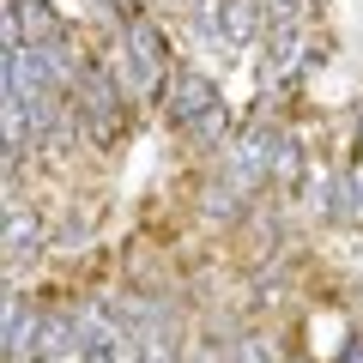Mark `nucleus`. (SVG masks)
Returning <instances> with one entry per match:
<instances>
[{"instance_id": "nucleus-1", "label": "nucleus", "mask_w": 363, "mask_h": 363, "mask_svg": "<svg viewBox=\"0 0 363 363\" xmlns=\"http://www.w3.org/2000/svg\"><path fill=\"white\" fill-rule=\"evenodd\" d=\"M169 121L176 128H194L200 116H212L218 109V85H212L206 73H194V67H182V73H169Z\"/></svg>"}, {"instance_id": "nucleus-2", "label": "nucleus", "mask_w": 363, "mask_h": 363, "mask_svg": "<svg viewBox=\"0 0 363 363\" xmlns=\"http://www.w3.org/2000/svg\"><path fill=\"white\" fill-rule=\"evenodd\" d=\"M260 25H267V6H260V0H218V37H224V43L242 49Z\"/></svg>"}, {"instance_id": "nucleus-3", "label": "nucleus", "mask_w": 363, "mask_h": 363, "mask_svg": "<svg viewBox=\"0 0 363 363\" xmlns=\"http://www.w3.org/2000/svg\"><path fill=\"white\" fill-rule=\"evenodd\" d=\"M73 345H79V321L73 315H43L37 345H30V363H55V357H67Z\"/></svg>"}, {"instance_id": "nucleus-4", "label": "nucleus", "mask_w": 363, "mask_h": 363, "mask_svg": "<svg viewBox=\"0 0 363 363\" xmlns=\"http://www.w3.org/2000/svg\"><path fill=\"white\" fill-rule=\"evenodd\" d=\"M37 248H43V218H37V212H18V206H6V267L30 260Z\"/></svg>"}, {"instance_id": "nucleus-5", "label": "nucleus", "mask_w": 363, "mask_h": 363, "mask_svg": "<svg viewBox=\"0 0 363 363\" xmlns=\"http://www.w3.org/2000/svg\"><path fill=\"white\" fill-rule=\"evenodd\" d=\"M140 363H182L176 357V339H169L164 327H152V333L140 339Z\"/></svg>"}, {"instance_id": "nucleus-6", "label": "nucleus", "mask_w": 363, "mask_h": 363, "mask_svg": "<svg viewBox=\"0 0 363 363\" xmlns=\"http://www.w3.org/2000/svg\"><path fill=\"white\" fill-rule=\"evenodd\" d=\"M297 176H303V145H297V140H285L279 164H272V182H279V188H297Z\"/></svg>"}, {"instance_id": "nucleus-7", "label": "nucleus", "mask_w": 363, "mask_h": 363, "mask_svg": "<svg viewBox=\"0 0 363 363\" xmlns=\"http://www.w3.org/2000/svg\"><path fill=\"white\" fill-rule=\"evenodd\" d=\"M260 6H267V30H279V25H303L309 0H260Z\"/></svg>"}, {"instance_id": "nucleus-8", "label": "nucleus", "mask_w": 363, "mask_h": 363, "mask_svg": "<svg viewBox=\"0 0 363 363\" xmlns=\"http://www.w3.org/2000/svg\"><path fill=\"white\" fill-rule=\"evenodd\" d=\"M224 363H272V357H267V345H260V339H230Z\"/></svg>"}, {"instance_id": "nucleus-9", "label": "nucleus", "mask_w": 363, "mask_h": 363, "mask_svg": "<svg viewBox=\"0 0 363 363\" xmlns=\"http://www.w3.org/2000/svg\"><path fill=\"white\" fill-rule=\"evenodd\" d=\"M188 133H194V140H206V145H212V140H224V104L212 109V116H200V121H194Z\"/></svg>"}, {"instance_id": "nucleus-10", "label": "nucleus", "mask_w": 363, "mask_h": 363, "mask_svg": "<svg viewBox=\"0 0 363 363\" xmlns=\"http://www.w3.org/2000/svg\"><path fill=\"white\" fill-rule=\"evenodd\" d=\"M339 363H363V339H351V345H345V357H339Z\"/></svg>"}]
</instances>
